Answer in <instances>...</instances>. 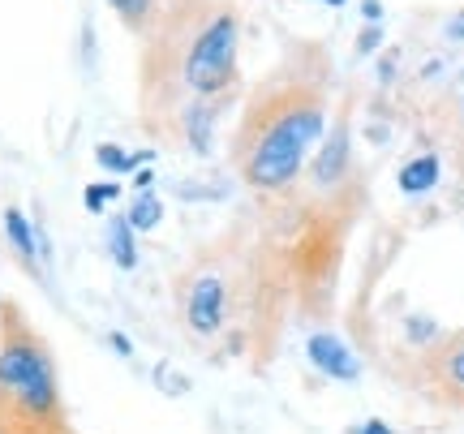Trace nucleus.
<instances>
[{
	"label": "nucleus",
	"instance_id": "obj_1",
	"mask_svg": "<svg viewBox=\"0 0 464 434\" xmlns=\"http://www.w3.org/2000/svg\"><path fill=\"white\" fill-rule=\"evenodd\" d=\"M56 413L61 404L48 352L31 335H9L0 349V421L9 418L14 434H48Z\"/></svg>",
	"mask_w": 464,
	"mask_h": 434
},
{
	"label": "nucleus",
	"instance_id": "obj_2",
	"mask_svg": "<svg viewBox=\"0 0 464 434\" xmlns=\"http://www.w3.org/2000/svg\"><path fill=\"white\" fill-rule=\"evenodd\" d=\"M323 134V112L318 108H297V112H284L271 130L263 134V142L249 150V181L258 189H280L297 177L305 147Z\"/></svg>",
	"mask_w": 464,
	"mask_h": 434
},
{
	"label": "nucleus",
	"instance_id": "obj_3",
	"mask_svg": "<svg viewBox=\"0 0 464 434\" xmlns=\"http://www.w3.org/2000/svg\"><path fill=\"white\" fill-rule=\"evenodd\" d=\"M232 73H237V17L219 14L207 22V31L185 56V82L198 95H216L232 82Z\"/></svg>",
	"mask_w": 464,
	"mask_h": 434
},
{
	"label": "nucleus",
	"instance_id": "obj_4",
	"mask_svg": "<svg viewBox=\"0 0 464 434\" xmlns=\"http://www.w3.org/2000/svg\"><path fill=\"white\" fill-rule=\"evenodd\" d=\"M219 323H224V285H219L216 275H207L189 293V327L211 335V332H219Z\"/></svg>",
	"mask_w": 464,
	"mask_h": 434
},
{
	"label": "nucleus",
	"instance_id": "obj_5",
	"mask_svg": "<svg viewBox=\"0 0 464 434\" xmlns=\"http://www.w3.org/2000/svg\"><path fill=\"white\" fill-rule=\"evenodd\" d=\"M310 362H314L323 374H332V379H344V383L357 379V362H353V352L344 349L340 335H327V332L310 335Z\"/></svg>",
	"mask_w": 464,
	"mask_h": 434
},
{
	"label": "nucleus",
	"instance_id": "obj_6",
	"mask_svg": "<svg viewBox=\"0 0 464 434\" xmlns=\"http://www.w3.org/2000/svg\"><path fill=\"white\" fill-rule=\"evenodd\" d=\"M434 181H439V159L434 155H421V159L400 168V189L404 194H426V189H434Z\"/></svg>",
	"mask_w": 464,
	"mask_h": 434
},
{
	"label": "nucleus",
	"instance_id": "obj_7",
	"mask_svg": "<svg viewBox=\"0 0 464 434\" xmlns=\"http://www.w3.org/2000/svg\"><path fill=\"white\" fill-rule=\"evenodd\" d=\"M344 164H348V134L335 130L332 142L318 155V181H340V177H344Z\"/></svg>",
	"mask_w": 464,
	"mask_h": 434
},
{
	"label": "nucleus",
	"instance_id": "obj_8",
	"mask_svg": "<svg viewBox=\"0 0 464 434\" xmlns=\"http://www.w3.org/2000/svg\"><path fill=\"white\" fill-rule=\"evenodd\" d=\"M108 250H112L116 267H138V250H133V224L130 219H112V228H108Z\"/></svg>",
	"mask_w": 464,
	"mask_h": 434
},
{
	"label": "nucleus",
	"instance_id": "obj_9",
	"mask_svg": "<svg viewBox=\"0 0 464 434\" xmlns=\"http://www.w3.org/2000/svg\"><path fill=\"white\" fill-rule=\"evenodd\" d=\"M5 233H9V241L17 246V254H22L26 263H34V228H31V219L22 216L17 207L5 211Z\"/></svg>",
	"mask_w": 464,
	"mask_h": 434
},
{
	"label": "nucleus",
	"instance_id": "obj_10",
	"mask_svg": "<svg viewBox=\"0 0 464 434\" xmlns=\"http://www.w3.org/2000/svg\"><path fill=\"white\" fill-rule=\"evenodd\" d=\"M125 219L133 224V233H150V228H155V224L164 219V202L142 189V194L133 198V207H130V216H125Z\"/></svg>",
	"mask_w": 464,
	"mask_h": 434
},
{
	"label": "nucleus",
	"instance_id": "obj_11",
	"mask_svg": "<svg viewBox=\"0 0 464 434\" xmlns=\"http://www.w3.org/2000/svg\"><path fill=\"white\" fill-rule=\"evenodd\" d=\"M95 159H100V168H108V172H130V168H138L147 155H130V150L103 142V147H95Z\"/></svg>",
	"mask_w": 464,
	"mask_h": 434
},
{
	"label": "nucleus",
	"instance_id": "obj_12",
	"mask_svg": "<svg viewBox=\"0 0 464 434\" xmlns=\"http://www.w3.org/2000/svg\"><path fill=\"white\" fill-rule=\"evenodd\" d=\"M112 198H121L116 185H86V211H103Z\"/></svg>",
	"mask_w": 464,
	"mask_h": 434
},
{
	"label": "nucleus",
	"instance_id": "obj_13",
	"mask_svg": "<svg viewBox=\"0 0 464 434\" xmlns=\"http://www.w3.org/2000/svg\"><path fill=\"white\" fill-rule=\"evenodd\" d=\"M108 5H112V9L125 17L130 26H138V22L147 17V9H150V0H108Z\"/></svg>",
	"mask_w": 464,
	"mask_h": 434
},
{
	"label": "nucleus",
	"instance_id": "obj_14",
	"mask_svg": "<svg viewBox=\"0 0 464 434\" xmlns=\"http://www.w3.org/2000/svg\"><path fill=\"white\" fill-rule=\"evenodd\" d=\"M379 43H382V26H365V31L357 34V52H362V56L365 52H374Z\"/></svg>",
	"mask_w": 464,
	"mask_h": 434
},
{
	"label": "nucleus",
	"instance_id": "obj_15",
	"mask_svg": "<svg viewBox=\"0 0 464 434\" xmlns=\"http://www.w3.org/2000/svg\"><path fill=\"white\" fill-rule=\"evenodd\" d=\"M448 374H451V383H456V387H464V352H456V357H451Z\"/></svg>",
	"mask_w": 464,
	"mask_h": 434
},
{
	"label": "nucleus",
	"instance_id": "obj_16",
	"mask_svg": "<svg viewBox=\"0 0 464 434\" xmlns=\"http://www.w3.org/2000/svg\"><path fill=\"white\" fill-rule=\"evenodd\" d=\"M362 434H392V426H387V421H365Z\"/></svg>",
	"mask_w": 464,
	"mask_h": 434
},
{
	"label": "nucleus",
	"instance_id": "obj_17",
	"mask_svg": "<svg viewBox=\"0 0 464 434\" xmlns=\"http://www.w3.org/2000/svg\"><path fill=\"white\" fill-rule=\"evenodd\" d=\"M448 34H451V39H464V14H460V17H451V26H448Z\"/></svg>",
	"mask_w": 464,
	"mask_h": 434
},
{
	"label": "nucleus",
	"instance_id": "obj_18",
	"mask_svg": "<svg viewBox=\"0 0 464 434\" xmlns=\"http://www.w3.org/2000/svg\"><path fill=\"white\" fill-rule=\"evenodd\" d=\"M362 14H365V17H379V14H382V5H379V0H365Z\"/></svg>",
	"mask_w": 464,
	"mask_h": 434
},
{
	"label": "nucleus",
	"instance_id": "obj_19",
	"mask_svg": "<svg viewBox=\"0 0 464 434\" xmlns=\"http://www.w3.org/2000/svg\"><path fill=\"white\" fill-rule=\"evenodd\" d=\"M332 5H344V0H332Z\"/></svg>",
	"mask_w": 464,
	"mask_h": 434
}]
</instances>
